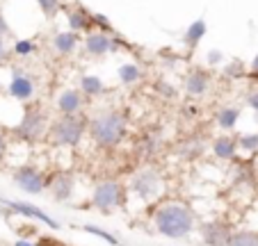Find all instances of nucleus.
Here are the masks:
<instances>
[{
  "label": "nucleus",
  "instance_id": "4be33fe9",
  "mask_svg": "<svg viewBox=\"0 0 258 246\" xmlns=\"http://www.w3.org/2000/svg\"><path fill=\"white\" fill-rule=\"evenodd\" d=\"M229 246H258V232H253V230L233 232L229 239Z\"/></svg>",
  "mask_w": 258,
  "mask_h": 246
},
{
  "label": "nucleus",
  "instance_id": "9b49d317",
  "mask_svg": "<svg viewBox=\"0 0 258 246\" xmlns=\"http://www.w3.org/2000/svg\"><path fill=\"white\" fill-rule=\"evenodd\" d=\"M231 235H233L231 228L222 221L201 223V239L206 241V246H229Z\"/></svg>",
  "mask_w": 258,
  "mask_h": 246
},
{
  "label": "nucleus",
  "instance_id": "7ed1b4c3",
  "mask_svg": "<svg viewBox=\"0 0 258 246\" xmlns=\"http://www.w3.org/2000/svg\"><path fill=\"white\" fill-rule=\"evenodd\" d=\"M87 135V123L80 114H59L50 121L48 141L59 148H76Z\"/></svg>",
  "mask_w": 258,
  "mask_h": 246
},
{
  "label": "nucleus",
  "instance_id": "a878e982",
  "mask_svg": "<svg viewBox=\"0 0 258 246\" xmlns=\"http://www.w3.org/2000/svg\"><path fill=\"white\" fill-rule=\"evenodd\" d=\"M244 71H247L244 64L240 62V59H235V62H231L229 66L224 68V75L229 77V80H238V77H244Z\"/></svg>",
  "mask_w": 258,
  "mask_h": 246
},
{
  "label": "nucleus",
  "instance_id": "72a5a7b5",
  "mask_svg": "<svg viewBox=\"0 0 258 246\" xmlns=\"http://www.w3.org/2000/svg\"><path fill=\"white\" fill-rule=\"evenodd\" d=\"M7 153V141H5V137L0 135V159H3V155Z\"/></svg>",
  "mask_w": 258,
  "mask_h": 246
},
{
  "label": "nucleus",
  "instance_id": "f8f14e48",
  "mask_svg": "<svg viewBox=\"0 0 258 246\" xmlns=\"http://www.w3.org/2000/svg\"><path fill=\"white\" fill-rule=\"evenodd\" d=\"M85 105V94L80 89H64L59 92L57 101H55V107H57L59 114H80Z\"/></svg>",
  "mask_w": 258,
  "mask_h": 246
},
{
  "label": "nucleus",
  "instance_id": "20e7f679",
  "mask_svg": "<svg viewBox=\"0 0 258 246\" xmlns=\"http://www.w3.org/2000/svg\"><path fill=\"white\" fill-rule=\"evenodd\" d=\"M123 198H126V189L119 180H101L92 192V205L98 212L110 214L121 208Z\"/></svg>",
  "mask_w": 258,
  "mask_h": 246
},
{
  "label": "nucleus",
  "instance_id": "4468645a",
  "mask_svg": "<svg viewBox=\"0 0 258 246\" xmlns=\"http://www.w3.org/2000/svg\"><path fill=\"white\" fill-rule=\"evenodd\" d=\"M78 44H80V37H78V32H73V30H62V32H55L53 39H50L53 50L57 55H64V57H69V55L76 53Z\"/></svg>",
  "mask_w": 258,
  "mask_h": 246
},
{
  "label": "nucleus",
  "instance_id": "f03ea898",
  "mask_svg": "<svg viewBox=\"0 0 258 246\" xmlns=\"http://www.w3.org/2000/svg\"><path fill=\"white\" fill-rule=\"evenodd\" d=\"M153 223H156V230L165 237L171 239H183L195 230V214L187 205L178 201H169L162 203L160 208L153 214Z\"/></svg>",
  "mask_w": 258,
  "mask_h": 246
},
{
  "label": "nucleus",
  "instance_id": "dca6fc26",
  "mask_svg": "<svg viewBox=\"0 0 258 246\" xmlns=\"http://www.w3.org/2000/svg\"><path fill=\"white\" fill-rule=\"evenodd\" d=\"M48 187H50V194H53L55 201H67L73 194V176L59 171V174H55L53 178H50Z\"/></svg>",
  "mask_w": 258,
  "mask_h": 246
},
{
  "label": "nucleus",
  "instance_id": "f704fd0d",
  "mask_svg": "<svg viewBox=\"0 0 258 246\" xmlns=\"http://www.w3.org/2000/svg\"><path fill=\"white\" fill-rule=\"evenodd\" d=\"M14 246H34V244L28 239H19V241H14Z\"/></svg>",
  "mask_w": 258,
  "mask_h": 246
},
{
  "label": "nucleus",
  "instance_id": "7c9ffc66",
  "mask_svg": "<svg viewBox=\"0 0 258 246\" xmlns=\"http://www.w3.org/2000/svg\"><path fill=\"white\" fill-rule=\"evenodd\" d=\"M222 57H224V55L219 53V50H210L208 53V64H219L222 62Z\"/></svg>",
  "mask_w": 258,
  "mask_h": 246
},
{
  "label": "nucleus",
  "instance_id": "c756f323",
  "mask_svg": "<svg viewBox=\"0 0 258 246\" xmlns=\"http://www.w3.org/2000/svg\"><path fill=\"white\" fill-rule=\"evenodd\" d=\"M12 32V28H10V23H7V19L3 14H0V37H7V34Z\"/></svg>",
  "mask_w": 258,
  "mask_h": 246
},
{
  "label": "nucleus",
  "instance_id": "0eeeda50",
  "mask_svg": "<svg viewBox=\"0 0 258 246\" xmlns=\"http://www.w3.org/2000/svg\"><path fill=\"white\" fill-rule=\"evenodd\" d=\"M83 46L87 50V55H92V57H105L112 50H117V39H112V34L103 32V30H92L83 39Z\"/></svg>",
  "mask_w": 258,
  "mask_h": 246
},
{
  "label": "nucleus",
  "instance_id": "393cba45",
  "mask_svg": "<svg viewBox=\"0 0 258 246\" xmlns=\"http://www.w3.org/2000/svg\"><path fill=\"white\" fill-rule=\"evenodd\" d=\"M80 228H83L85 232H89V235H96V237H101V239H105L107 244H112V246H119V244H121V241H119L117 237H114V235H110V232H105V230H103V228L89 226V223H85V226H80Z\"/></svg>",
  "mask_w": 258,
  "mask_h": 246
},
{
  "label": "nucleus",
  "instance_id": "c85d7f7f",
  "mask_svg": "<svg viewBox=\"0 0 258 246\" xmlns=\"http://www.w3.org/2000/svg\"><path fill=\"white\" fill-rule=\"evenodd\" d=\"M247 105L251 107V110H256V112H258V89H256V92H249V96H247Z\"/></svg>",
  "mask_w": 258,
  "mask_h": 246
},
{
  "label": "nucleus",
  "instance_id": "a211bd4d",
  "mask_svg": "<svg viewBox=\"0 0 258 246\" xmlns=\"http://www.w3.org/2000/svg\"><path fill=\"white\" fill-rule=\"evenodd\" d=\"M206 32H208V25H206V21H204V19L192 21V23L187 25L185 34H183V44H185L190 50H195L197 46L201 44V39L206 37Z\"/></svg>",
  "mask_w": 258,
  "mask_h": 246
},
{
  "label": "nucleus",
  "instance_id": "9d476101",
  "mask_svg": "<svg viewBox=\"0 0 258 246\" xmlns=\"http://www.w3.org/2000/svg\"><path fill=\"white\" fill-rule=\"evenodd\" d=\"M34 92H37V85H34L32 75L28 73H21L16 71L12 75V82H10V96L19 103H28L34 98Z\"/></svg>",
  "mask_w": 258,
  "mask_h": 246
},
{
  "label": "nucleus",
  "instance_id": "1a4fd4ad",
  "mask_svg": "<svg viewBox=\"0 0 258 246\" xmlns=\"http://www.w3.org/2000/svg\"><path fill=\"white\" fill-rule=\"evenodd\" d=\"M14 183L28 194H41L48 187V183H46V178L41 176V171H37L34 167H21V169H16Z\"/></svg>",
  "mask_w": 258,
  "mask_h": 246
},
{
  "label": "nucleus",
  "instance_id": "5701e85b",
  "mask_svg": "<svg viewBox=\"0 0 258 246\" xmlns=\"http://www.w3.org/2000/svg\"><path fill=\"white\" fill-rule=\"evenodd\" d=\"M37 7L41 10V14L46 19H55L57 12L62 10V0H37Z\"/></svg>",
  "mask_w": 258,
  "mask_h": 246
},
{
  "label": "nucleus",
  "instance_id": "ddd939ff",
  "mask_svg": "<svg viewBox=\"0 0 258 246\" xmlns=\"http://www.w3.org/2000/svg\"><path fill=\"white\" fill-rule=\"evenodd\" d=\"M210 89V75L208 71H201V68H195V71L187 73L185 77V94L192 98H201L206 96Z\"/></svg>",
  "mask_w": 258,
  "mask_h": 246
},
{
  "label": "nucleus",
  "instance_id": "b1692460",
  "mask_svg": "<svg viewBox=\"0 0 258 246\" xmlns=\"http://www.w3.org/2000/svg\"><path fill=\"white\" fill-rule=\"evenodd\" d=\"M14 55H19V57H30V55L37 50V44H34L32 39H19V41H14Z\"/></svg>",
  "mask_w": 258,
  "mask_h": 246
},
{
  "label": "nucleus",
  "instance_id": "c9c22d12",
  "mask_svg": "<svg viewBox=\"0 0 258 246\" xmlns=\"http://www.w3.org/2000/svg\"><path fill=\"white\" fill-rule=\"evenodd\" d=\"M41 246H53V244H50V239H41ZM55 246H64V244H55Z\"/></svg>",
  "mask_w": 258,
  "mask_h": 246
},
{
  "label": "nucleus",
  "instance_id": "f3484780",
  "mask_svg": "<svg viewBox=\"0 0 258 246\" xmlns=\"http://www.w3.org/2000/svg\"><path fill=\"white\" fill-rule=\"evenodd\" d=\"M238 139L231 135H219L217 139L213 141V155L219 159H233L235 153H238Z\"/></svg>",
  "mask_w": 258,
  "mask_h": 246
},
{
  "label": "nucleus",
  "instance_id": "bb28decb",
  "mask_svg": "<svg viewBox=\"0 0 258 246\" xmlns=\"http://www.w3.org/2000/svg\"><path fill=\"white\" fill-rule=\"evenodd\" d=\"M238 146L242 150H258V132H253V135H240L238 137Z\"/></svg>",
  "mask_w": 258,
  "mask_h": 246
},
{
  "label": "nucleus",
  "instance_id": "2eb2a0df",
  "mask_svg": "<svg viewBox=\"0 0 258 246\" xmlns=\"http://www.w3.org/2000/svg\"><path fill=\"white\" fill-rule=\"evenodd\" d=\"M67 25H69V30H73V32H78V34L92 32L94 19L87 10H83V7H69L67 10Z\"/></svg>",
  "mask_w": 258,
  "mask_h": 246
},
{
  "label": "nucleus",
  "instance_id": "412c9836",
  "mask_svg": "<svg viewBox=\"0 0 258 246\" xmlns=\"http://www.w3.org/2000/svg\"><path fill=\"white\" fill-rule=\"evenodd\" d=\"M215 121H217V126L222 130H233L240 121V110L238 107H222L217 112V116H215Z\"/></svg>",
  "mask_w": 258,
  "mask_h": 246
},
{
  "label": "nucleus",
  "instance_id": "2f4dec72",
  "mask_svg": "<svg viewBox=\"0 0 258 246\" xmlns=\"http://www.w3.org/2000/svg\"><path fill=\"white\" fill-rule=\"evenodd\" d=\"M7 55L10 53H7V46H5V37H0V64L7 59Z\"/></svg>",
  "mask_w": 258,
  "mask_h": 246
},
{
  "label": "nucleus",
  "instance_id": "aec40b11",
  "mask_svg": "<svg viewBox=\"0 0 258 246\" xmlns=\"http://www.w3.org/2000/svg\"><path fill=\"white\" fill-rule=\"evenodd\" d=\"M142 68L137 66L135 62H126V64H121L119 66V71H117V77H119V82L121 85H128V87H133V85H137V82L142 80Z\"/></svg>",
  "mask_w": 258,
  "mask_h": 246
},
{
  "label": "nucleus",
  "instance_id": "423d86ee",
  "mask_svg": "<svg viewBox=\"0 0 258 246\" xmlns=\"http://www.w3.org/2000/svg\"><path fill=\"white\" fill-rule=\"evenodd\" d=\"M160 187H162L160 176H158L156 171H151V169L140 171V174L133 178V183H131V192L135 194V196H140L144 203L151 201V198L160 192Z\"/></svg>",
  "mask_w": 258,
  "mask_h": 246
},
{
  "label": "nucleus",
  "instance_id": "f257e3e1",
  "mask_svg": "<svg viewBox=\"0 0 258 246\" xmlns=\"http://www.w3.org/2000/svg\"><path fill=\"white\" fill-rule=\"evenodd\" d=\"M128 132V121L119 110H105L98 112L87 123V135L98 148H117Z\"/></svg>",
  "mask_w": 258,
  "mask_h": 246
},
{
  "label": "nucleus",
  "instance_id": "39448f33",
  "mask_svg": "<svg viewBox=\"0 0 258 246\" xmlns=\"http://www.w3.org/2000/svg\"><path fill=\"white\" fill-rule=\"evenodd\" d=\"M48 128H50V121L48 116L44 114L41 107H30L21 114V121L16 126V135L25 141H39L44 137H48Z\"/></svg>",
  "mask_w": 258,
  "mask_h": 246
},
{
  "label": "nucleus",
  "instance_id": "6e6552de",
  "mask_svg": "<svg viewBox=\"0 0 258 246\" xmlns=\"http://www.w3.org/2000/svg\"><path fill=\"white\" fill-rule=\"evenodd\" d=\"M0 203H3V205H7V208H10L12 212L21 214V217H28V219H32V221L46 223L48 228H55V230L59 228V223L55 221V219L50 217V214H46L44 210H39L37 205H32V203H25V201H10V198H0Z\"/></svg>",
  "mask_w": 258,
  "mask_h": 246
},
{
  "label": "nucleus",
  "instance_id": "cd10ccee",
  "mask_svg": "<svg viewBox=\"0 0 258 246\" xmlns=\"http://www.w3.org/2000/svg\"><path fill=\"white\" fill-rule=\"evenodd\" d=\"M92 19H94V25H98L103 32H112V25H110V21L103 14H92Z\"/></svg>",
  "mask_w": 258,
  "mask_h": 246
},
{
  "label": "nucleus",
  "instance_id": "6ab92c4d",
  "mask_svg": "<svg viewBox=\"0 0 258 246\" xmlns=\"http://www.w3.org/2000/svg\"><path fill=\"white\" fill-rule=\"evenodd\" d=\"M80 92H83L85 96L94 98L105 92V85H103V80L98 75H94V73H83V75H80Z\"/></svg>",
  "mask_w": 258,
  "mask_h": 246
},
{
  "label": "nucleus",
  "instance_id": "473e14b6",
  "mask_svg": "<svg viewBox=\"0 0 258 246\" xmlns=\"http://www.w3.org/2000/svg\"><path fill=\"white\" fill-rule=\"evenodd\" d=\"M249 71L253 73V75H258V53L253 55V59H251V64H249Z\"/></svg>",
  "mask_w": 258,
  "mask_h": 246
}]
</instances>
